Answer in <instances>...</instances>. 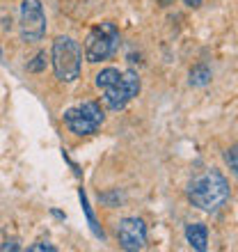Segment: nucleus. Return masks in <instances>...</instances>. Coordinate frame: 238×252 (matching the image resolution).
I'll use <instances>...</instances> for the list:
<instances>
[{"mask_svg":"<svg viewBox=\"0 0 238 252\" xmlns=\"http://www.w3.org/2000/svg\"><path fill=\"white\" fill-rule=\"evenodd\" d=\"M66 128L76 135H92L103 124V110L96 101H85L83 106L69 108L64 113Z\"/></svg>","mask_w":238,"mask_h":252,"instance_id":"obj_4","label":"nucleus"},{"mask_svg":"<svg viewBox=\"0 0 238 252\" xmlns=\"http://www.w3.org/2000/svg\"><path fill=\"white\" fill-rule=\"evenodd\" d=\"M119 246L128 252L142 250L147 246V225L140 218H124L117 227Z\"/></svg>","mask_w":238,"mask_h":252,"instance_id":"obj_6","label":"nucleus"},{"mask_svg":"<svg viewBox=\"0 0 238 252\" xmlns=\"http://www.w3.org/2000/svg\"><path fill=\"white\" fill-rule=\"evenodd\" d=\"M225 163L229 165L232 174H236V177H238V145L229 147V149L225 152Z\"/></svg>","mask_w":238,"mask_h":252,"instance_id":"obj_11","label":"nucleus"},{"mask_svg":"<svg viewBox=\"0 0 238 252\" xmlns=\"http://www.w3.org/2000/svg\"><path fill=\"white\" fill-rule=\"evenodd\" d=\"M185 239L197 252H204L208 248V229L202 222H192V225L185 227Z\"/></svg>","mask_w":238,"mask_h":252,"instance_id":"obj_8","label":"nucleus"},{"mask_svg":"<svg viewBox=\"0 0 238 252\" xmlns=\"http://www.w3.org/2000/svg\"><path fill=\"white\" fill-rule=\"evenodd\" d=\"M208 80H211V69L206 64H197L190 69V85L202 87V85H206Z\"/></svg>","mask_w":238,"mask_h":252,"instance_id":"obj_10","label":"nucleus"},{"mask_svg":"<svg viewBox=\"0 0 238 252\" xmlns=\"http://www.w3.org/2000/svg\"><path fill=\"white\" fill-rule=\"evenodd\" d=\"M119 48V32L113 23H101L92 28L85 39V60L96 64V62L108 60L110 55L117 53Z\"/></svg>","mask_w":238,"mask_h":252,"instance_id":"obj_3","label":"nucleus"},{"mask_svg":"<svg viewBox=\"0 0 238 252\" xmlns=\"http://www.w3.org/2000/svg\"><path fill=\"white\" fill-rule=\"evenodd\" d=\"M0 250H21V246L16 239H12V241H5V246H0Z\"/></svg>","mask_w":238,"mask_h":252,"instance_id":"obj_14","label":"nucleus"},{"mask_svg":"<svg viewBox=\"0 0 238 252\" xmlns=\"http://www.w3.org/2000/svg\"><path fill=\"white\" fill-rule=\"evenodd\" d=\"M188 199L202 211H218L229 199V181L218 170H208L188 184Z\"/></svg>","mask_w":238,"mask_h":252,"instance_id":"obj_1","label":"nucleus"},{"mask_svg":"<svg viewBox=\"0 0 238 252\" xmlns=\"http://www.w3.org/2000/svg\"><path fill=\"white\" fill-rule=\"evenodd\" d=\"M46 34V14L39 0H21V39L34 44Z\"/></svg>","mask_w":238,"mask_h":252,"instance_id":"obj_5","label":"nucleus"},{"mask_svg":"<svg viewBox=\"0 0 238 252\" xmlns=\"http://www.w3.org/2000/svg\"><path fill=\"white\" fill-rule=\"evenodd\" d=\"M28 250H30V252H44V250H46V252H55L58 248L51 246V243H46V241H39V243H34V246H30Z\"/></svg>","mask_w":238,"mask_h":252,"instance_id":"obj_13","label":"nucleus"},{"mask_svg":"<svg viewBox=\"0 0 238 252\" xmlns=\"http://www.w3.org/2000/svg\"><path fill=\"white\" fill-rule=\"evenodd\" d=\"M0 58H2V51H0Z\"/></svg>","mask_w":238,"mask_h":252,"instance_id":"obj_16","label":"nucleus"},{"mask_svg":"<svg viewBox=\"0 0 238 252\" xmlns=\"http://www.w3.org/2000/svg\"><path fill=\"white\" fill-rule=\"evenodd\" d=\"M131 99H133V94L128 92L124 78H119L115 85L103 90V101H106V106L110 108V110H121Z\"/></svg>","mask_w":238,"mask_h":252,"instance_id":"obj_7","label":"nucleus"},{"mask_svg":"<svg viewBox=\"0 0 238 252\" xmlns=\"http://www.w3.org/2000/svg\"><path fill=\"white\" fill-rule=\"evenodd\" d=\"M80 64H83V51L78 41L71 37L60 34L53 41V69L62 83H73L80 76Z\"/></svg>","mask_w":238,"mask_h":252,"instance_id":"obj_2","label":"nucleus"},{"mask_svg":"<svg viewBox=\"0 0 238 252\" xmlns=\"http://www.w3.org/2000/svg\"><path fill=\"white\" fill-rule=\"evenodd\" d=\"M44 66H46V53H39L37 58H34V62L28 64V71H41Z\"/></svg>","mask_w":238,"mask_h":252,"instance_id":"obj_12","label":"nucleus"},{"mask_svg":"<svg viewBox=\"0 0 238 252\" xmlns=\"http://www.w3.org/2000/svg\"><path fill=\"white\" fill-rule=\"evenodd\" d=\"M183 2L188 7H199V5H202V0H183Z\"/></svg>","mask_w":238,"mask_h":252,"instance_id":"obj_15","label":"nucleus"},{"mask_svg":"<svg viewBox=\"0 0 238 252\" xmlns=\"http://www.w3.org/2000/svg\"><path fill=\"white\" fill-rule=\"evenodd\" d=\"M119 78H121V73H119L117 69H113V66H108V69H101V71L96 73V87H99V90H106V87L115 85Z\"/></svg>","mask_w":238,"mask_h":252,"instance_id":"obj_9","label":"nucleus"}]
</instances>
